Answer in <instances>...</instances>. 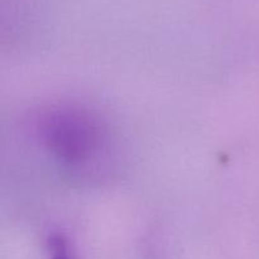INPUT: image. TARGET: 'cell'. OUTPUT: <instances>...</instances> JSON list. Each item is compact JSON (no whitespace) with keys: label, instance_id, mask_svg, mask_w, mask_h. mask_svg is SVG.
Listing matches in <instances>:
<instances>
[{"label":"cell","instance_id":"2","mask_svg":"<svg viewBox=\"0 0 259 259\" xmlns=\"http://www.w3.org/2000/svg\"><path fill=\"white\" fill-rule=\"evenodd\" d=\"M51 252H52V259H72L70 253H68L67 245L60 238L52 240V243H51Z\"/></svg>","mask_w":259,"mask_h":259},{"label":"cell","instance_id":"1","mask_svg":"<svg viewBox=\"0 0 259 259\" xmlns=\"http://www.w3.org/2000/svg\"><path fill=\"white\" fill-rule=\"evenodd\" d=\"M35 138L58 162L73 171L90 172L105 159L109 137L100 119L73 106H52L34 119Z\"/></svg>","mask_w":259,"mask_h":259}]
</instances>
